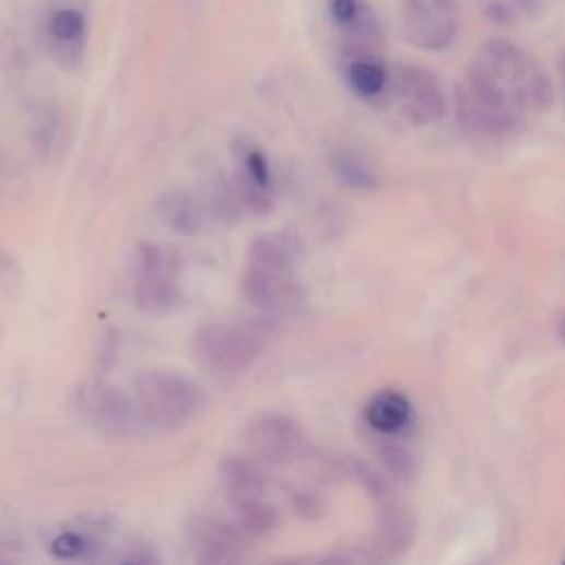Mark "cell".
Masks as SVG:
<instances>
[{"mask_svg":"<svg viewBox=\"0 0 565 565\" xmlns=\"http://www.w3.org/2000/svg\"><path fill=\"white\" fill-rule=\"evenodd\" d=\"M242 292L263 314H287L303 301L294 279L292 246L283 235H263L252 242Z\"/></svg>","mask_w":565,"mask_h":565,"instance_id":"1","label":"cell"},{"mask_svg":"<svg viewBox=\"0 0 565 565\" xmlns=\"http://www.w3.org/2000/svg\"><path fill=\"white\" fill-rule=\"evenodd\" d=\"M272 325L263 318L244 322H210L195 336V354L214 374H244L263 354Z\"/></svg>","mask_w":565,"mask_h":565,"instance_id":"2","label":"cell"},{"mask_svg":"<svg viewBox=\"0 0 565 565\" xmlns=\"http://www.w3.org/2000/svg\"><path fill=\"white\" fill-rule=\"evenodd\" d=\"M133 398L146 424L175 428L192 420L201 404L197 385L168 369H149L136 378Z\"/></svg>","mask_w":565,"mask_h":565,"instance_id":"3","label":"cell"},{"mask_svg":"<svg viewBox=\"0 0 565 565\" xmlns=\"http://www.w3.org/2000/svg\"><path fill=\"white\" fill-rule=\"evenodd\" d=\"M69 404L78 422L110 439L133 435L140 422H144L136 398L104 380L80 382Z\"/></svg>","mask_w":565,"mask_h":565,"instance_id":"4","label":"cell"},{"mask_svg":"<svg viewBox=\"0 0 565 565\" xmlns=\"http://www.w3.org/2000/svg\"><path fill=\"white\" fill-rule=\"evenodd\" d=\"M179 298L177 259L157 244H142L136 255V303L146 314H164Z\"/></svg>","mask_w":565,"mask_h":565,"instance_id":"5","label":"cell"},{"mask_svg":"<svg viewBox=\"0 0 565 565\" xmlns=\"http://www.w3.org/2000/svg\"><path fill=\"white\" fill-rule=\"evenodd\" d=\"M246 446L250 456L263 464L283 467L303 454L305 437L301 426L281 413H270L250 424L246 431Z\"/></svg>","mask_w":565,"mask_h":565,"instance_id":"6","label":"cell"},{"mask_svg":"<svg viewBox=\"0 0 565 565\" xmlns=\"http://www.w3.org/2000/svg\"><path fill=\"white\" fill-rule=\"evenodd\" d=\"M393 89L404 116L415 125H433L446 116V95L439 80L424 67L400 64Z\"/></svg>","mask_w":565,"mask_h":565,"instance_id":"7","label":"cell"},{"mask_svg":"<svg viewBox=\"0 0 565 565\" xmlns=\"http://www.w3.org/2000/svg\"><path fill=\"white\" fill-rule=\"evenodd\" d=\"M400 19L407 38L426 51L450 47L460 34V14L439 10L433 0H402Z\"/></svg>","mask_w":565,"mask_h":565,"instance_id":"8","label":"cell"},{"mask_svg":"<svg viewBox=\"0 0 565 565\" xmlns=\"http://www.w3.org/2000/svg\"><path fill=\"white\" fill-rule=\"evenodd\" d=\"M246 534L239 526L216 521L212 517H197L188 526V541L199 563L228 565L244 558Z\"/></svg>","mask_w":565,"mask_h":565,"instance_id":"9","label":"cell"},{"mask_svg":"<svg viewBox=\"0 0 565 565\" xmlns=\"http://www.w3.org/2000/svg\"><path fill=\"white\" fill-rule=\"evenodd\" d=\"M261 462L250 458H225L219 467V482L231 504L263 497L266 475L259 467Z\"/></svg>","mask_w":565,"mask_h":565,"instance_id":"10","label":"cell"},{"mask_svg":"<svg viewBox=\"0 0 565 565\" xmlns=\"http://www.w3.org/2000/svg\"><path fill=\"white\" fill-rule=\"evenodd\" d=\"M480 60L504 82V86L508 89V95L515 104V91L521 84V80L534 69V62L515 43L504 40V38L489 40Z\"/></svg>","mask_w":565,"mask_h":565,"instance_id":"11","label":"cell"},{"mask_svg":"<svg viewBox=\"0 0 565 565\" xmlns=\"http://www.w3.org/2000/svg\"><path fill=\"white\" fill-rule=\"evenodd\" d=\"M367 424L385 435L400 433L411 420V404L396 391H382L374 396L365 409Z\"/></svg>","mask_w":565,"mask_h":565,"instance_id":"12","label":"cell"},{"mask_svg":"<svg viewBox=\"0 0 565 565\" xmlns=\"http://www.w3.org/2000/svg\"><path fill=\"white\" fill-rule=\"evenodd\" d=\"M348 82L356 95L372 99L387 89L389 73L376 51L352 54L348 64Z\"/></svg>","mask_w":565,"mask_h":565,"instance_id":"13","label":"cell"},{"mask_svg":"<svg viewBox=\"0 0 565 565\" xmlns=\"http://www.w3.org/2000/svg\"><path fill=\"white\" fill-rule=\"evenodd\" d=\"M47 34L60 51H78L86 36V14L75 5H60L49 14Z\"/></svg>","mask_w":565,"mask_h":565,"instance_id":"14","label":"cell"},{"mask_svg":"<svg viewBox=\"0 0 565 565\" xmlns=\"http://www.w3.org/2000/svg\"><path fill=\"white\" fill-rule=\"evenodd\" d=\"M157 212L162 216V221L179 235H195L201 228V210L199 205L192 201V197L188 192L181 190H170L166 195H162L160 203H157Z\"/></svg>","mask_w":565,"mask_h":565,"instance_id":"15","label":"cell"},{"mask_svg":"<svg viewBox=\"0 0 565 565\" xmlns=\"http://www.w3.org/2000/svg\"><path fill=\"white\" fill-rule=\"evenodd\" d=\"M233 510L237 517V526L246 537H266L276 528L279 521L276 510L263 497L233 504Z\"/></svg>","mask_w":565,"mask_h":565,"instance_id":"16","label":"cell"},{"mask_svg":"<svg viewBox=\"0 0 565 565\" xmlns=\"http://www.w3.org/2000/svg\"><path fill=\"white\" fill-rule=\"evenodd\" d=\"M97 543L84 530H64L54 537L49 552L60 561H80L95 554Z\"/></svg>","mask_w":565,"mask_h":565,"instance_id":"17","label":"cell"},{"mask_svg":"<svg viewBox=\"0 0 565 565\" xmlns=\"http://www.w3.org/2000/svg\"><path fill=\"white\" fill-rule=\"evenodd\" d=\"M333 168L338 173V177H341L343 181H348L350 186H358V188H365V186H372V175L367 173V168L363 166V162L350 153H343L338 155L333 160Z\"/></svg>","mask_w":565,"mask_h":565,"instance_id":"18","label":"cell"},{"mask_svg":"<svg viewBox=\"0 0 565 565\" xmlns=\"http://www.w3.org/2000/svg\"><path fill=\"white\" fill-rule=\"evenodd\" d=\"M23 287V268L12 252L0 248V292L16 294Z\"/></svg>","mask_w":565,"mask_h":565,"instance_id":"19","label":"cell"},{"mask_svg":"<svg viewBox=\"0 0 565 565\" xmlns=\"http://www.w3.org/2000/svg\"><path fill=\"white\" fill-rule=\"evenodd\" d=\"M484 14L499 27H515L521 21V12L515 8L513 0H489L484 5Z\"/></svg>","mask_w":565,"mask_h":565,"instance_id":"20","label":"cell"},{"mask_svg":"<svg viewBox=\"0 0 565 565\" xmlns=\"http://www.w3.org/2000/svg\"><path fill=\"white\" fill-rule=\"evenodd\" d=\"M242 175H246L250 181L259 184L261 188H270V166H268V160L263 157V153L259 149H248L244 153Z\"/></svg>","mask_w":565,"mask_h":565,"instance_id":"21","label":"cell"},{"mask_svg":"<svg viewBox=\"0 0 565 565\" xmlns=\"http://www.w3.org/2000/svg\"><path fill=\"white\" fill-rule=\"evenodd\" d=\"M521 16H539L543 14V0H513Z\"/></svg>","mask_w":565,"mask_h":565,"instance_id":"22","label":"cell"},{"mask_svg":"<svg viewBox=\"0 0 565 565\" xmlns=\"http://www.w3.org/2000/svg\"><path fill=\"white\" fill-rule=\"evenodd\" d=\"M561 338L565 341V318H563V322H561Z\"/></svg>","mask_w":565,"mask_h":565,"instance_id":"23","label":"cell"}]
</instances>
